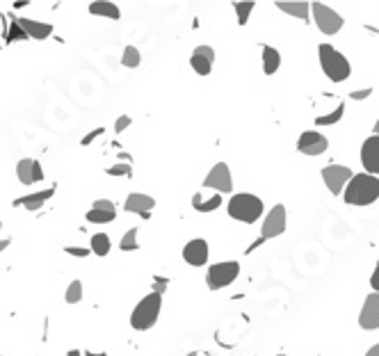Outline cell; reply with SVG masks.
I'll return each mask as SVG.
<instances>
[{"label":"cell","mask_w":379,"mask_h":356,"mask_svg":"<svg viewBox=\"0 0 379 356\" xmlns=\"http://www.w3.org/2000/svg\"><path fill=\"white\" fill-rule=\"evenodd\" d=\"M203 187L217 190V194L231 192V190H234V178H231L229 164L227 162L215 164V167L208 171V176H206V180H203Z\"/></svg>","instance_id":"cell-8"},{"label":"cell","mask_w":379,"mask_h":356,"mask_svg":"<svg viewBox=\"0 0 379 356\" xmlns=\"http://www.w3.org/2000/svg\"><path fill=\"white\" fill-rule=\"evenodd\" d=\"M19 39H28V37H25V32L19 28V25H16V21L10 25V34H7V41H19Z\"/></svg>","instance_id":"cell-31"},{"label":"cell","mask_w":379,"mask_h":356,"mask_svg":"<svg viewBox=\"0 0 379 356\" xmlns=\"http://www.w3.org/2000/svg\"><path fill=\"white\" fill-rule=\"evenodd\" d=\"M156 206V199L149 197V194H131L126 199V213H135V215H140L144 217V220H149L151 217V208Z\"/></svg>","instance_id":"cell-16"},{"label":"cell","mask_w":379,"mask_h":356,"mask_svg":"<svg viewBox=\"0 0 379 356\" xmlns=\"http://www.w3.org/2000/svg\"><path fill=\"white\" fill-rule=\"evenodd\" d=\"M64 299H66V304H78V301H83V283H80L78 279L69 283Z\"/></svg>","instance_id":"cell-26"},{"label":"cell","mask_w":379,"mask_h":356,"mask_svg":"<svg viewBox=\"0 0 379 356\" xmlns=\"http://www.w3.org/2000/svg\"><path fill=\"white\" fill-rule=\"evenodd\" d=\"M192 206H194V211H199V213H213L222 206V194H213L208 199H203V194H194Z\"/></svg>","instance_id":"cell-22"},{"label":"cell","mask_w":379,"mask_h":356,"mask_svg":"<svg viewBox=\"0 0 379 356\" xmlns=\"http://www.w3.org/2000/svg\"><path fill=\"white\" fill-rule=\"evenodd\" d=\"M279 66H281L279 50L272 48V46H265V48H263V71L268 73V76H272V73H277Z\"/></svg>","instance_id":"cell-23"},{"label":"cell","mask_w":379,"mask_h":356,"mask_svg":"<svg viewBox=\"0 0 379 356\" xmlns=\"http://www.w3.org/2000/svg\"><path fill=\"white\" fill-rule=\"evenodd\" d=\"M215 62V50L210 46H196L192 57H190V66L199 76H208Z\"/></svg>","instance_id":"cell-15"},{"label":"cell","mask_w":379,"mask_h":356,"mask_svg":"<svg viewBox=\"0 0 379 356\" xmlns=\"http://www.w3.org/2000/svg\"><path fill=\"white\" fill-rule=\"evenodd\" d=\"M90 14L94 16H106V19H119L122 12H119V7L115 3H110V0H96V3H90Z\"/></svg>","instance_id":"cell-21"},{"label":"cell","mask_w":379,"mask_h":356,"mask_svg":"<svg viewBox=\"0 0 379 356\" xmlns=\"http://www.w3.org/2000/svg\"><path fill=\"white\" fill-rule=\"evenodd\" d=\"M366 356H379V343H377V345H373V347H370V350L366 352Z\"/></svg>","instance_id":"cell-38"},{"label":"cell","mask_w":379,"mask_h":356,"mask_svg":"<svg viewBox=\"0 0 379 356\" xmlns=\"http://www.w3.org/2000/svg\"><path fill=\"white\" fill-rule=\"evenodd\" d=\"M234 7H236L238 23H240V25H247V21H249V14L254 12L256 3H234Z\"/></svg>","instance_id":"cell-27"},{"label":"cell","mask_w":379,"mask_h":356,"mask_svg":"<svg viewBox=\"0 0 379 356\" xmlns=\"http://www.w3.org/2000/svg\"><path fill=\"white\" fill-rule=\"evenodd\" d=\"M283 231H286V208L279 204V206L272 208L268 217H265L263 229H261V242L270 240V238H277Z\"/></svg>","instance_id":"cell-9"},{"label":"cell","mask_w":379,"mask_h":356,"mask_svg":"<svg viewBox=\"0 0 379 356\" xmlns=\"http://www.w3.org/2000/svg\"><path fill=\"white\" fill-rule=\"evenodd\" d=\"M277 7L283 14H290L301 21H308V12H311V3H288V0H279Z\"/></svg>","instance_id":"cell-20"},{"label":"cell","mask_w":379,"mask_h":356,"mask_svg":"<svg viewBox=\"0 0 379 356\" xmlns=\"http://www.w3.org/2000/svg\"><path fill=\"white\" fill-rule=\"evenodd\" d=\"M167 283H169V279H156V283H153V290H151V292L162 294V292H165V288H167Z\"/></svg>","instance_id":"cell-35"},{"label":"cell","mask_w":379,"mask_h":356,"mask_svg":"<svg viewBox=\"0 0 379 356\" xmlns=\"http://www.w3.org/2000/svg\"><path fill=\"white\" fill-rule=\"evenodd\" d=\"M370 285H373L375 292H379V263H377V267H375L373 276H370Z\"/></svg>","instance_id":"cell-36"},{"label":"cell","mask_w":379,"mask_h":356,"mask_svg":"<svg viewBox=\"0 0 379 356\" xmlns=\"http://www.w3.org/2000/svg\"><path fill=\"white\" fill-rule=\"evenodd\" d=\"M317 55H320V66H322V71L329 80L343 83L352 76V66L348 62V57L343 55L341 50L329 46V43H322L320 50H317Z\"/></svg>","instance_id":"cell-3"},{"label":"cell","mask_w":379,"mask_h":356,"mask_svg":"<svg viewBox=\"0 0 379 356\" xmlns=\"http://www.w3.org/2000/svg\"><path fill=\"white\" fill-rule=\"evenodd\" d=\"M229 215L238 222L254 224L263 215V201L254 194H234L227 206Z\"/></svg>","instance_id":"cell-4"},{"label":"cell","mask_w":379,"mask_h":356,"mask_svg":"<svg viewBox=\"0 0 379 356\" xmlns=\"http://www.w3.org/2000/svg\"><path fill=\"white\" fill-rule=\"evenodd\" d=\"M361 164H364V169L370 176H377L379 173V137L377 135L368 137L364 146H361Z\"/></svg>","instance_id":"cell-12"},{"label":"cell","mask_w":379,"mask_h":356,"mask_svg":"<svg viewBox=\"0 0 379 356\" xmlns=\"http://www.w3.org/2000/svg\"><path fill=\"white\" fill-rule=\"evenodd\" d=\"M350 178H352V169L343 167V164H327L322 169V180L331 194H341L350 183Z\"/></svg>","instance_id":"cell-7"},{"label":"cell","mask_w":379,"mask_h":356,"mask_svg":"<svg viewBox=\"0 0 379 356\" xmlns=\"http://www.w3.org/2000/svg\"><path fill=\"white\" fill-rule=\"evenodd\" d=\"M117 217L115 213V206H112V201H108V199H99V201H94L92 211L87 213V222L92 224H108Z\"/></svg>","instance_id":"cell-17"},{"label":"cell","mask_w":379,"mask_h":356,"mask_svg":"<svg viewBox=\"0 0 379 356\" xmlns=\"http://www.w3.org/2000/svg\"><path fill=\"white\" fill-rule=\"evenodd\" d=\"M103 133V128H99V130H94V133H90L87 137H85V140H83V144H90L92 140H94V137H96V135H101Z\"/></svg>","instance_id":"cell-37"},{"label":"cell","mask_w":379,"mask_h":356,"mask_svg":"<svg viewBox=\"0 0 379 356\" xmlns=\"http://www.w3.org/2000/svg\"><path fill=\"white\" fill-rule=\"evenodd\" d=\"M183 258L187 265L192 267H201L208 263V242H206L203 238H194L190 240L185 249H183Z\"/></svg>","instance_id":"cell-13"},{"label":"cell","mask_w":379,"mask_h":356,"mask_svg":"<svg viewBox=\"0 0 379 356\" xmlns=\"http://www.w3.org/2000/svg\"><path fill=\"white\" fill-rule=\"evenodd\" d=\"M110 238L106 236V233H96V236H92V249L96 256H108L110 254Z\"/></svg>","instance_id":"cell-24"},{"label":"cell","mask_w":379,"mask_h":356,"mask_svg":"<svg viewBox=\"0 0 379 356\" xmlns=\"http://www.w3.org/2000/svg\"><path fill=\"white\" fill-rule=\"evenodd\" d=\"M64 251H66L69 256H78V258L90 256V249H80V247H66Z\"/></svg>","instance_id":"cell-33"},{"label":"cell","mask_w":379,"mask_h":356,"mask_svg":"<svg viewBox=\"0 0 379 356\" xmlns=\"http://www.w3.org/2000/svg\"><path fill=\"white\" fill-rule=\"evenodd\" d=\"M375 135L379 137V119H377V124H375Z\"/></svg>","instance_id":"cell-41"},{"label":"cell","mask_w":379,"mask_h":356,"mask_svg":"<svg viewBox=\"0 0 379 356\" xmlns=\"http://www.w3.org/2000/svg\"><path fill=\"white\" fill-rule=\"evenodd\" d=\"M128 126H131V117H119L117 124H115V130H117V133H124Z\"/></svg>","instance_id":"cell-34"},{"label":"cell","mask_w":379,"mask_h":356,"mask_svg":"<svg viewBox=\"0 0 379 356\" xmlns=\"http://www.w3.org/2000/svg\"><path fill=\"white\" fill-rule=\"evenodd\" d=\"M119 247H122L124 251H133V249L140 247V245H137V229H131V231H128L126 236L122 238V245H119Z\"/></svg>","instance_id":"cell-29"},{"label":"cell","mask_w":379,"mask_h":356,"mask_svg":"<svg viewBox=\"0 0 379 356\" xmlns=\"http://www.w3.org/2000/svg\"><path fill=\"white\" fill-rule=\"evenodd\" d=\"M85 356H108L106 352H85Z\"/></svg>","instance_id":"cell-39"},{"label":"cell","mask_w":379,"mask_h":356,"mask_svg":"<svg viewBox=\"0 0 379 356\" xmlns=\"http://www.w3.org/2000/svg\"><path fill=\"white\" fill-rule=\"evenodd\" d=\"M16 176L23 185H34L37 180L44 178V171H41V164L34 158H23L16 164Z\"/></svg>","instance_id":"cell-14"},{"label":"cell","mask_w":379,"mask_h":356,"mask_svg":"<svg viewBox=\"0 0 379 356\" xmlns=\"http://www.w3.org/2000/svg\"><path fill=\"white\" fill-rule=\"evenodd\" d=\"M160 308H162V294L158 292H149L146 297L140 299V304L133 308L131 313V327L135 332H149V329L158 322L160 318Z\"/></svg>","instance_id":"cell-2"},{"label":"cell","mask_w":379,"mask_h":356,"mask_svg":"<svg viewBox=\"0 0 379 356\" xmlns=\"http://www.w3.org/2000/svg\"><path fill=\"white\" fill-rule=\"evenodd\" d=\"M7 245H10V240H0V251H5Z\"/></svg>","instance_id":"cell-40"},{"label":"cell","mask_w":379,"mask_h":356,"mask_svg":"<svg viewBox=\"0 0 379 356\" xmlns=\"http://www.w3.org/2000/svg\"><path fill=\"white\" fill-rule=\"evenodd\" d=\"M327 149H329V142H327V137L317 133V130H304L297 140V151L304 155H320Z\"/></svg>","instance_id":"cell-10"},{"label":"cell","mask_w":379,"mask_h":356,"mask_svg":"<svg viewBox=\"0 0 379 356\" xmlns=\"http://www.w3.org/2000/svg\"><path fill=\"white\" fill-rule=\"evenodd\" d=\"M359 325L361 329H366V332L379 329V292H370L366 297L364 308H361V315H359Z\"/></svg>","instance_id":"cell-11"},{"label":"cell","mask_w":379,"mask_h":356,"mask_svg":"<svg viewBox=\"0 0 379 356\" xmlns=\"http://www.w3.org/2000/svg\"><path fill=\"white\" fill-rule=\"evenodd\" d=\"M0 227H3V224H0Z\"/></svg>","instance_id":"cell-42"},{"label":"cell","mask_w":379,"mask_h":356,"mask_svg":"<svg viewBox=\"0 0 379 356\" xmlns=\"http://www.w3.org/2000/svg\"><path fill=\"white\" fill-rule=\"evenodd\" d=\"M343 115H345V106H343V103H341V106L336 108L334 112H329V115L317 117V119H315V124H317V126H331V124H338Z\"/></svg>","instance_id":"cell-25"},{"label":"cell","mask_w":379,"mask_h":356,"mask_svg":"<svg viewBox=\"0 0 379 356\" xmlns=\"http://www.w3.org/2000/svg\"><path fill=\"white\" fill-rule=\"evenodd\" d=\"M110 176H131V162H124V164H115V167L108 169Z\"/></svg>","instance_id":"cell-30"},{"label":"cell","mask_w":379,"mask_h":356,"mask_svg":"<svg viewBox=\"0 0 379 356\" xmlns=\"http://www.w3.org/2000/svg\"><path fill=\"white\" fill-rule=\"evenodd\" d=\"M345 204L350 206H370L379 199V178L370 173H357L345 185Z\"/></svg>","instance_id":"cell-1"},{"label":"cell","mask_w":379,"mask_h":356,"mask_svg":"<svg viewBox=\"0 0 379 356\" xmlns=\"http://www.w3.org/2000/svg\"><path fill=\"white\" fill-rule=\"evenodd\" d=\"M313 10V19L315 25L320 28L322 34H338L343 28V16L338 12H334L331 7H327L322 3H311Z\"/></svg>","instance_id":"cell-6"},{"label":"cell","mask_w":379,"mask_h":356,"mask_svg":"<svg viewBox=\"0 0 379 356\" xmlns=\"http://www.w3.org/2000/svg\"><path fill=\"white\" fill-rule=\"evenodd\" d=\"M50 197H53V190H41V192H32V194H25L21 199H16L14 206H23L25 211H39Z\"/></svg>","instance_id":"cell-19"},{"label":"cell","mask_w":379,"mask_h":356,"mask_svg":"<svg viewBox=\"0 0 379 356\" xmlns=\"http://www.w3.org/2000/svg\"><path fill=\"white\" fill-rule=\"evenodd\" d=\"M370 94H373V90H370V87H366V90H359V92H352L350 94V99L352 101H364V99H368Z\"/></svg>","instance_id":"cell-32"},{"label":"cell","mask_w":379,"mask_h":356,"mask_svg":"<svg viewBox=\"0 0 379 356\" xmlns=\"http://www.w3.org/2000/svg\"><path fill=\"white\" fill-rule=\"evenodd\" d=\"M240 274V263L238 260H224V263H215L208 267V274H206V283H208L210 290H222L231 285Z\"/></svg>","instance_id":"cell-5"},{"label":"cell","mask_w":379,"mask_h":356,"mask_svg":"<svg viewBox=\"0 0 379 356\" xmlns=\"http://www.w3.org/2000/svg\"><path fill=\"white\" fill-rule=\"evenodd\" d=\"M16 25L25 32V37L30 39H48L53 34V25L50 23H41V21H32V19H19Z\"/></svg>","instance_id":"cell-18"},{"label":"cell","mask_w":379,"mask_h":356,"mask_svg":"<svg viewBox=\"0 0 379 356\" xmlns=\"http://www.w3.org/2000/svg\"><path fill=\"white\" fill-rule=\"evenodd\" d=\"M122 64H124V66H128V69L140 66V50H137L135 46H126L124 57H122Z\"/></svg>","instance_id":"cell-28"}]
</instances>
